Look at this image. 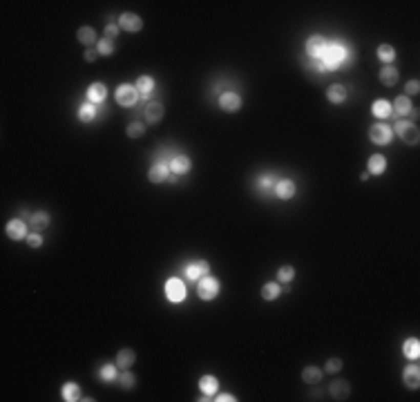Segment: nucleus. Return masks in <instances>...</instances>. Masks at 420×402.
I'll use <instances>...</instances> for the list:
<instances>
[{
	"instance_id": "4be33fe9",
	"label": "nucleus",
	"mask_w": 420,
	"mask_h": 402,
	"mask_svg": "<svg viewBox=\"0 0 420 402\" xmlns=\"http://www.w3.org/2000/svg\"><path fill=\"white\" fill-rule=\"evenodd\" d=\"M380 83L387 85V88H391V85L398 83V70L393 65H385L380 70Z\"/></svg>"
},
{
	"instance_id": "72a5a7b5",
	"label": "nucleus",
	"mask_w": 420,
	"mask_h": 402,
	"mask_svg": "<svg viewBox=\"0 0 420 402\" xmlns=\"http://www.w3.org/2000/svg\"><path fill=\"white\" fill-rule=\"evenodd\" d=\"M302 380L308 382V385H315V382L322 380V371H320L318 367H306L304 371H302Z\"/></svg>"
},
{
	"instance_id": "37998d69",
	"label": "nucleus",
	"mask_w": 420,
	"mask_h": 402,
	"mask_svg": "<svg viewBox=\"0 0 420 402\" xmlns=\"http://www.w3.org/2000/svg\"><path fill=\"white\" fill-rule=\"evenodd\" d=\"M27 244H29V248H40V246H43V237L38 232H32V235H27Z\"/></svg>"
},
{
	"instance_id": "9b49d317",
	"label": "nucleus",
	"mask_w": 420,
	"mask_h": 402,
	"mask_svg": "<svg viewBox=\"0 0 420 402\" xmlns=\"http://www.w3.org/2000/svg\"><path fill=\"white\" fill-rule=\"evenodd\" d=\"M119 27L125 29V32H130V34H134V32H141L143 20H141V16L132 14V11H123V14L119 16Z\"/></svg>"
},
{
	"instance_id": "393cba45",
	"label": "nucleus",
	"mask_w": 420,
	"mask_h": 402,
	"mask_svg": "<svg viewBox=\"0 0 420 402\" xmlns=\"http://www.w3.org/2000/svg\"><path fill=\"white\" fill-rule=\"evenodd\" d=\"M371 112L378 116V119H389V116L393 114V110H391V103H389V101H385V98H378V101L373 103Z\"/></svg>"
},
{
	"instance_id": "dca6fc26",
	"label": "nucleus",
	"mask_w": 420,
	"mask_h": 402,
	"mask_svg": "<svg viewBox=\"0 0 420 402\" xmlns=\"http://www.w3.org/2000/svg\"><path fill=\"white\" fill-rule=\"evenodd\" d=\"M134 362H137V353H134L132 349H121L119 353H116V367L123 369V371L130 369Z\"/></svg>"
},
{
	"instance_id": "0eeeda50",
	"label": "nucleus",
	"mask_w": 420,
	"mask_h": 402,
	"mask_svg": "<svg viewBox=\"0 0 420 402\" xmlns=\"http://www.w3.org/2000/svg\"><path fill=\"white\" fill-rule=\"evenodd\" d=\"M369 139L373 141L375 145H389L393 139V130L387 125V123H375L369 132Z\"/></svg>"
},
{
	"instance_id": "f3484780",
	"label": "nucleus",
	"mask_w": 420,
	"mask_h": 402,
	"mask_svg": "<svg viewBox=\"0 0 420 402\" xmlns=\"http://www.w3.org/2000/svg\"><path fill=\"white\" fill-rule=\"evenodd\" d=\"M367 168H369V175H382L387 170V159L382 154H371L367 161Z\"/></svg>"
},
{
	"instance_id": "6ab92c4d",
	"label": "nucleus",
	"mask_w": 420,
	"mask_h": 402,
	"mask_svg": "<svg viewBox=\"0 0 420 402\" xmlns=\"http://www.w3.org/2000/svg\"><path fill=\"white\" fill-rule=\"evenodd\" d=\"M105 96H108V88L103 83H92L88 88V98L90 103H103Z\"/></svg>"
},
{
	"instance_id": "4c0bfd02",
	"label": "nucleus",
	"mask_w": 420,
	"mask_h": 402,
	"mask_svg": "<svg viewBox=\"0 0 420 402\" xmlns=\"http://www.w3.org/2000/svg\"><path fill=\"white\" fill-rule=\"evenodd\" d=\"M275 181H277V179H275L273 175L259 177V179H257V188H259V190H264V195H268V190H270V188H275Z\"/></svg>"
},
{
	"instance_id": "2f4dec72",
	"label": "nucleus",
	"mask_w": 420,
	"mask_h": 402,
	"mask_svg": "<svg viewBox=\"0 0 420 402\" xmlns=\"http://www.w3.org/2000/svg\"><path fill=\"white\" fill-rule=\"evenodd\" d=\"M378 58H380L385 65H391L393 58H396V49L389 45V43H385V45L378 47Z\"/></svg>"
},
{
	"instance_id": "b1692460",
	"label": "nucleus",
	"mask_w": 420,
	"mask_h": 402,
	"mask_svg": "<svg viewBox=\"0 0 420 402\" xmlns=\"http://www.w3.org/2000/svg\"><path fill=\"white\" fill-rule=\"evenodd\" d=\"M331 395L333 398H338V400H347L349 398V393H351V387H349V382H342V380H335L331 385Z\"/></svg>"
},
{
	"instance_id": "473e14b6",
	"label": "nucleus",
	"mask_w": 420,
	"mask_h": 402,
	"mask_svg": "<svg viewBox=\"0 0 420 402\" xmlns=\"http://www.w3.org/2000/svg\"><path fill=\"white\" fill-rule=\"evenodd\" d=\"M98 375H101V380H105V382H114L119 378V367H116V364H103V369L98 371Z\"/></svg>"
},
{
	"instance_id": "412c9836",
	"label": "nucleus",
	"mask_w": 420,
	"mask_h": 402,
	"mask_svg": "<svg viewBox=\"0 0 420 402\" xmlns=\"http://www.w3.org/2000/svg\"><path fill=\"white\" fill-rule=\"evenodd\" d=\"M326 98H329L331 103H344L347 101V88L344 85H340V83H335V85H331L329 90H326Z\"/></svg>"
},
{
	"instance_id": "58836bf2",
	"label": "nucleus",
	"mask_w": 420,
	"mask_h": 402,
	"mask_svg": "<svg viewBox=\"0 0 420 402\" xmlns=\"http://www.w3.org/2000/svg\"><path fill=\"white\" fill-rule=\"evenodd\" d=\"M96 52H98V56H110V54H114L112 40H108V38L98 40V43H96Z\"/></svg>"
},
{
	"instance_id": "7ed1b4c3",
	"label": "nucleus",
	"mask_w": 420,
	"mask_h": 402,
	"mask_svg": "<svg viewBox=\"0 0 420 402\" xmlns=\"http://www.w3.org/2000/svg\"><path fill=\"white\" fill-rule=\"evenodd\" d=\"M197 295H199L201 300H206V302L215 300L219 295V280L217 277H213L210 273L203 275L199 280V284H197Z\"/></svg>"
},
{
	"instance_id": "c756f323",
	"label": "nucleus",
	"mask_w": 420,
	"mask_h": 402,
	"mask_svg": "<svg viewBox=\"0 0 420 402\" xmlns=\"http://www.w3.org/2000/svg\"><path fill=\"white\" fill-rule=\"evenodd\" d=\"M76 38H78L81 45L90 47V45H94V43H96V32L92 27H81V29H78V34H76Z\"/></svg>"
},
{
	"instance_id": "49530a36",
	"label": "nucleus",
	"mask_w": 420,
	"mask_h": 402,
	"mask_svg": "<svg viewBox=\"0 0 420 402\" xmlns=\"http://www.w3.org/2000/svg\"><path fill=\"white\" fill-rule=\"evenodd\" d=\"M83 58L88 60V63H94V60L98 58V52H96V47H88V49H85Z\"/></svg>"
},
{
	"instance_id": "ea45409f",
	"label": "nucleus",
	"mask_w": 420,
	"mask_h": 402,
	"mask_svg": "<svg viewBox=\"0 0 420 402\" xmlns=\"http://www.w3.org/2000/svg\"><path fill=\"white\" fill-rule=\"evenodd\" d=\"M295 277V268L293 266H282L280 270H277V280L280 282H291Z\"/></svg>"
},
{
	"instance_id": "ddd939ff",
	"label": "nucleus",
	"mask_w": 420,
	"mask_h": 402,
	"mask_svg": "<svg viewBox=\"0 0 420 402\" xmlns=\"http://www.w3.org/2000/svg\"><path fill=\"white\" fill-rule=\"evenodd\" d=\"M7 237L9 239H27V226H25V221L23 219H11L9 224H7Z\"/></svg>"
},
{
	"instance_id": "a878e982",
	"label": "nucleus",
	"mask_w": 420,
	"mask_h": 402,
	"mask_svg": "<svg viewBox=\"0 0 420 402\" xmlns=\"http://www.w3.org/2000/svg\"><path fill=\"white\" fill-rule=\"evenodd\" d=\"M403 353L405 357H409V360H418L420 357V342L418 337H409L407 342L403 344Z\"/></svg>"
},
{
	"instance_id": "20e7f679",
	"label": "nucleus",
	"mask_w": 420,
	"mask_h": 402,
	"mask_svg": "<svg viewBox=\"0 0 420 402\" xmlns=\"http://www.w3.org/2000/svg\"><path fill=\"white\" fill-rule=\"evenodd\" d=\"M116 103L123 105V108H132V105H137V101L141 98L137 85H130V83H123L116 88Z\"/></svg>"
},
{
	"instance_id": "f03ea898",
	"label": "nucleus",
	"mask_w": 420,
	"mask_h": 402,
	"mask_svg": "<svg viewBox=\"0 0 420 402\" xmlns=\"http://www.w3.org/2000/svg\"><path fill=\"white\" fill-rule=\"evenodd\" d=\"M393 132L398 134L400 139L405 141L407 145H418V139H420V134H418V128H416V123H409V121H405V119H398L396 121V125L391 128Z\"/></svg>"
},
{
	"instance_id": "9d476101",
	"label": "nucleus",
	"mask_w": 420,
	"mask_h": 402,
	"mask_svg": "<svg viewBox=\"0 0 420 402\" xmlns=\"http://www.w3.org/2000/svg\"><path fill=\"white\" fill-rule=\"evenodd\" d=\"M168 177H170L168 161H157V163H152V168L148 170V179H150V183H163V181H168Z\"/></svg>"
},
{
	"instance_id": "423d86ee",
	"label": "nucleus",
	"mask_w": 420,
	"mask_h": 402,
	"mask_svg": "<svg viewBox=\"0 0 420 402\" xmlns=\"http://www.w3.org/2000/svg\"><path fill=\"white\" fill-rule=\"evenodd\" d=\"M242 96L237 94V92H221L219 94V108L224 110V112H228V114H235V112H239L242 110Z\"/></svg>"
},
{
	"instance_id": "39448f33",
	"label": "nucleus",
	"mask_w": 420,
	"mask_h": 402,
	"mask_svg": "<svg viewBox=\"0 0 420 402\" xmlns=\"http://www.w3.org/2000/svg\"><path fill=\"white\" fill-rule=\"evenodd\" d=\"M165 298L170 302H175V304L183 302L186 300V284L179 280V277H170V280L165 282Z\"/></svg>"
},
{
	"instance_id": "aec40b11",
	"label": "nucleus",
	"mask_w": 420,
	"mask_h": 402,
	"mask_svg": "<svg viewBox=\"0 0 420 402\" xmlns=\"http://www.w3.org/2000/svg\"><path fill=\"white\" fill-rule=\"evenodd\" d=\"M391 110H393V114L396 116H407L413 110V105H411V101H409V96H398L396 101H393V105H391Z\"/></svg>"
},
{
	"instance_id": "e433bc0d",
	"label": "nucleus",
	"mask_w": 420,
	"mask_h": 402,
	"mask_svg": "<svg viewBox=\"0 0 420 402\" xmlns=\"http://www.w3.org/2000/svg\"><path fill=\"white\" fill-rule=\"evenodd\" d=\"M302 63H304V67H306V70L308 72H313V74H318V76H322V74L326 72L324 70V67H322V63H320V60H315V58H304V60H302Z\"/></svg>"
},
{
	"instance_id": "c03bdc74",
	"label": "nucleus",
	"mask_w": 420,
	"mask_h": 402,
	"mask_svg": "<svg viewBox=\"0 0 420 402\" xmlns=\"http://www.w3.org/2000/svg\"><path fill=\"white\" fill-rule=\"evenodd\" d=\"M340 369H342V360H340V357H331V360L326 362V371H329V373H338Z\"/></svg>"
},
{
	"instance_id": "f704fd0d",
	"label": "nucleus",
	"mask_w": 420,
	"mask_h": 402,
	"mask_svg": "<svg viewBox=\"0 0 420 402\" xmlns=\"http://www.w3.org/2000/svg\"><path fill=\"white\" fill-rule=\"evenodd\" d=\"M96 116V108L94 103H83L81 108H78V119H81L83 123H90L92 119Z\"/></svg>"
},
{
	"instance_id": "a18cd8bd",
	"label": "nucleus",
	"mask_w": 420,
	"mask_h": 402,
	"mask_svg": "<svg viewBox=\"0 0 420 402\" xmlns=\"http://www.w3.org/2000/svg\"><path fill=\"white\" fill-rule=\"evenodd\" d=\"M116 34H119V25H116V23H110L108 27H105V38H108V40H114Z\"/></svg>"
},
{
	"instance_id": "79ce46f5",
	"label": "nucleus",
	"mask_w": 420,
	"mask_h": 402,
	"mask_svg": "<svg viewBox=\"0 0 420 402\" xmlns=\"http://www.w3.org/2000/svg\"><path fill=\"white\" fill-rule=\"evenodd\" d=\"M418 94H420V83L418 78H413L405 85V96H418Z\"/></svg>"
},
{
	"instance_id": "6e6552de",
	"label": "nucleus",
	"mask_w": 420,
	"mask_h": 402,
	"mask_svg": "<svg viewBox=\"0 0 420 402\" xmlns=\"http://www.w3.org/2000/svg\"><path fill=\"white\" fill-rule=\"evenodd\" d=\"M183 273H186L188 280H193V282H199L203 275H208L210 273V264L206 262V259H197V262H190L186 268H183Z\"/></svg>"
},
{
	"instance_id": "a19ab883",
	"label": "nucleus",
	"mask_w": 420,
	"mask_h": 402,
	"mask_svg": "<svg viewBox=\"0 0 420 402\" xmlns=\"http://www.w3.org/2000/svg\"><path fill=\"white\" fill-rule=\"evenodd\" d=\"M134 382H137V378H134V373H130V369H125L121 373V387L123 389H132Z\"/></svg>"
},
{
	"instance_id": "c9c22d12",
	"label": "nucleus",
	"mask_w": 420,
	"mask_h": 402,
	"mask_svg": "<svg viewBox=\"0 0 420 402\" xmlns=\"http://www.w3.org/2000/svg\"><path fill=\"white\" fill-rule=\"evenodd\" d=\"M143 134H145V125H143V123L132 121L128 125V137L130 139H139V137H143Z\"/></svg>"
},
{
	"instance_id": "bb28decb",
	"label": "nucleus",
	"mask_w": 420,
	"mask_h": 402,
	"mask_svg": "<svg viewBox=\"0 0 420 402\" xmlns=\"http://www.w3.org/2000/svg\"><path fill=\"white\" fill-rule=\"evenodd\" d=\"M29 221H32V228H34L36 232L49 228V215L45 213V210H38V213H34L32 217H29Z\"/></svg>"
},
{
	"instance_id": "5701e85b",
	"label": "nucleus",
	"mask_w": 420,
	"mask_h": 402,
	"mask_svg": "<svg viewBox=\"0 0 420 402\" xmlns=\"http://www.w3.org/2000/svg\"><path fill=\"white\" fill-rule=\"evenodd\" d=\"M199 389H201L203 395H215L217 393V389H219V382H217L215 375H203V378L199 380Z\"/></svg>"
},
{
	"instance_id": "f257e3e1",
	"label": "nucleus",
	"mask_w": 420,
	"mask_h": 402,
	"mask_svg": "<svg viewBox=\"0 0 420 402\" xmlns=\"http://www.w3.org/2000/svg\"><path fill=\"white\" fill-rule=\"evenodd\" d=\"M320 63H322V67L326 72H333V70H347V67L353 63V58H351L349 47L335 40V43H329V45H326Z\"/></svg>"
},
{
	"instance_id": "cd10ccee",
	"label": "nucleus",
	"mask_w": 420,
	"mask_h": 402,
	"mask_svg": "<svg viewBox=\"0 0 420 402\" xmlns=\"http://www.w3.org/2000/svg\"><path fill=\"white\" fill-rule=\"evenodd\" d=\"M282 295V286L277 282H268V284H264V288H262V298L266 300V302H273L277 300Z\"/></svg>"
},
{
	"instance_id": "1a4fd4ad",
	"label": "nucleus",
	"mask_w": 420,
	"mask_h": 402,
	"mask_svg": "<svg viewBox=\"0 0 420 402\" xmlns=\"http://www.w3.org/2000/svg\"><path fill=\"white\" fill-rule=\"evenodd\" d=\"M326 45H329V40H326L324 36H311V38L306 40V56L320 60V58H322V54H324V49H326Z\"/></svg>"
},
{
	"instance_id": "a211bd4d",
	"label": "nucleus",
	"mask_w": 420,
	"mask_h": 402,
	"mask_svg": "<svg viewBox=\"0 0 420 402\" xmlns=\"http://www.w3.org/2000/svg\"><path fill=\"white\" fill-rule=\"evenodd\" d=\"M161 119H163V105L157 103V101L148 103V108H145V121L154 125V123H159Z\"/></svg>"
},
{
	"instance_id": "4468645a",
	"label": "nucleus",
	"mask_w": 420,
	"mask_h": 402,
	"mask_svg": "<svg viewBox=\"0 0 420 402\" xmlns=\"http://www.w3.org/2000/svg\"><path fill=\"white\" fill-rule=\"evenodd\" d=\"M403 380H405V385L409 387V389H418V385H420V369H418L416 362H413V364H407V367H405Z\"/></svg>"
},
{
	"instance_id": "de8ad7c7",
	"label": "nucleus",
	"mask_w": 420,
	"mask_h": 402,
	"mask_svg": "<svg viewBox=\"0 0 420 402\" xmlns=\"http://www.w3.org/2000/svg\"><path fill=\"white\" fill-rule=\"evenodd\" d=\"M215 400H219V402H235V400H237V398H233V395H230V393H221V395H219V398H215Z\"/></svg>"
},
{
	"instance_id": "c85d7f7f",
	"label": "nucleus",
	"mask_w": 420,
	"mask_h": 402,
	"mask_svg": "<svg viewBox=\"0 0 420 402\" xmlns=\"http://www.w3.org/2000/svg\"><path fill=\"white\" fill-rule=\"evenodd\" d=\"M137 90H139V94H141V98H148L152 94V90H154V80H152V76H139V80H137Z\"/></svg>"
},
{
	"instance_id": "f8f14e48",
	"label": "nucleus",
	"mask_w": 420,
	"mask_h": 402,
	"mask_svg": "<svg viewBox=\"0 0 420 402\" xmlns=\"http://www.w3.org/2000/svg\"><path fill=\"white\" fill-rule=\"evenodd\" d=\"M295 193H298V188H295V183L291 181V179H277L275 181V188H273V195L277 197V199H293Z\"/></svg>"
},
{
	"instance_id": "2eb2a0df",
	"label": "nucleus",
	"mask_w": 420,
	"mask_h": 402,
	"mask_svg": "<svg viewBox=\"0 0 420 402\" xmlns=\"http://www.w3.org/2000/svg\"><path fill=\"white\" fill-rule=\"evenodd\" d=\"M170 172H175V175H186V172L190 170V159L186 157V154H175L170 161Z\"/></svg>"
},
{
	"instance_id": "7c9ffc66",
	"label": "nucleus",
	"mask_w": 420,
	"mask_h": 402,
	"mask_svg": "<svg viewBox=\"0 0 420 402\" xmlns=\"http://www.w3.org/2000/svg\"><path fill=\"white\" fill-rule=\"evenodd\" d=\"M63 400H65V402H76V400H81V387L74 385V382H67V385L63 387Z\"/></svg>"
}]
</instances>
